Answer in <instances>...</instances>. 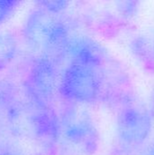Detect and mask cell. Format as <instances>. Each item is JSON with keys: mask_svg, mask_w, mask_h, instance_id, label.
<instances>
[{"mask_svg": "<svg viewBox=\"0 0 154 155\" xmlns=\"http://www.w3.org/2000/svg\"><path fill=\"white\" fill-rule=\"evenodd\" d=\"M27 45L40 57L55 58L64 54L70 36L66 25L54 13L41 6L33 9L23 28Z\"/></svg>", "mask_w": 154, "mask_h": 155, "instance_id": "1", "label": "cell"}, {"mask_svg": "<svg viewBox=\"0 0 154 155\" xmlns=\"http://www.w3.org/2000/svg\"><path fill=\"white\" fill-rule=\"evenodd\" d=\"M59 76L55 61L38 56L31 64L24 78V90L29 103L50 107L51 102L59 91Z\"/></svg>", "mask_w": 154, "mask_h": 155, "instance_id": "2", "label": "cell"}, {"mask_svg": "<svg viewBox=\"0 0 154 155\" xmlns=\"http://www.w3.org/2000/svg\"><path fill=\"white\" fill-rule=\"evenodd\" d=\"M96 67L71 63L61 75L59 92L62 96L80 104L95 101L102 88V80Z\"/></svg>", "mask_w": 154, "mask_h": 155, "instance_id": "3", "label": "cell"}, {"mask_svg": "<svg viewBox=\"0 0 154 155\" xmlns=\"http://www.w3.org/2000/svg\"><path fill=\"white\" fill-rule=\"evenodd\" d=\"M67 110L60 120V136L67 145L83 154H92L98 147L99 136L92 119L81 110Z\"/></svg>", "mask_w": 154, "mask_h": 155, "instance_id": "4", "label": "cell"}, {"mask_svg": "<svg viewBox=\"0 0 154 155\" xmlns=\"http://www.w3.org/2000/svg\"><path fill=\"white\" fill-rule=\"evenodd\" d=\"M152 119L143 109H124L117 121V133L122 142L132 147L143 144L152 131Z\"/></svg>", "mask_w": 154, "mask_h": 155, "instance_id": "5", "label": "cell"}, {"mask_svg": "<svg viewBox=\"0 0 154 155\" xmlns=\"http://www.w3.org/2000/svg\"><path fill=\"white\" fill-rule=\"evenodd\" d=\"M17 52L18 41L16 36L10 32L0 31V72L13 63Z\"/></svg>", "mask_w": 154, "mask_h": 155, "instance_id": "6", "label": "cell"}, {"mask_svg": "<svg viewBox=\"0 0 154 155\" xmlns=\"http://www.w3.org/2000/svg\"><path fill=\"white\" fill-rule=\"evenodd\" d=\"M19 5L20 2L14 0L0 1V25L5 23L15 14Z\"/></svg>", "mask_w": 154, "mask_h": 155, "instance_id": "7", "label": "cell"}, {"mask_svg": "<svg viewBox=\"0 0 154 155\" xmlns=\"http://www.w3.org/2000/svg\"><path fill=\"white\" fill-rule=\"evenodd\" d=\"M37 4L39 6L54 14H57L62 10L65 9L68 5L67 2H64V1H41L38 2Z\"/></svg>", "mask_w": 154, "mask_h": 155, "instance_id": "8", "label": "cell"}, {"mask_svg": "<svg viewBox=\"0 0 154 155\" xmlns=\"http://www.w3.org/2000/svg\"><path fill=\"white\" fill-rule=\"evenodd\" d=\"M13 91H10L6 86L0 85V113L5 110L6 103L8 102Z\"/></svg>", "mask_w": 154, "mask_h": 155, "instance_id": "9", "label": "cell"}, {"mask_svg": "<svg viewBox=\"0 0 154 155\" xmlns=\"http://www.w3.org/2000/svg\"><path fill=\"white\" fill-rule=\"evenodd\" d=\"M140 155H154V143H151L144 147Z\"/></svg>", "mask_w": 154, "mask_h": 155, "instance_id": "10", "label": "cell"}, {"mask_svg": "<svg viewBox=\"0 0 154 155\" xmlns=\"http://www.w3.org/2000/svg\"><path fill=\"white\" fill-rule=\"evenodd\" d=\"M1 155H22V153L13 148H6L5 150H2Z\"/></svg>", "mask_w": 154, "mask_h": 155, "instance_id": "11", "label": "cell"}, {"mask_svg": "<svg viewBox=\"0 0 154 155\" xmlns=\"http://www.w3.org/2000/svg\"><path fill=\"white\" fill-rule=\"evenodd\" d=\"M1 152H2V150L0 149V155H1Z\"/></svg>", "mask_w": 154, "mask_h": 155, "instance_id": "12", "label": "cell"}]
</instances>
